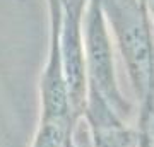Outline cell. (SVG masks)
<instances>
[{
	"label": "cell",
	"mask_w": 154,
	"mask_h": 147,
	"mask_svg": "<svg viewBox=\"0 0 154 147\" xmlns=\"http://www.w3.org/2000/svg\"><path fill=\"white\" fill-rule=\"evenodd\" d=\"M94 147H139L137 128L128 127L96 93H86L82 111Z\"/></svg>",
	"instance_id": "obj_4"
},
{
	"label": "cell",
	"mask_w": 154,
	"mask_h": 147,
	"mask_svg": "<svg viewBox=\"0 0 154 147\" xmlns=\"http://www.w3.org/2000/svg\"><path fill=\"white\" fill-rule=\"evenodd\" d=\"M137 133H139V147H152L146 132H137Z\"/></svg>",
	"instance_id": "obj_7"
},
{
	"label": "cell",
	"mask_w": 154,
	"mask_h": 147,
	"mask_svg": "<svg viewBox=\"0 0 154 147\" xmlns=\"http://www.w3.org/2000/svg\"><path fill=\"white\" fill-rule=\"evenodd\" d=\"M106 26L125 63L139 101L137 130L154 111V33L152 19L140 0H99Z\"/></svg>",
	"instance_id": "obj_1"
},
{
	"label": "cell",
	"mask_w": 154,
	"mask_h": 147,
	"mask_svg": "<svg viewBox=\"0 0 154 147\" xmlns=\"http://www.w3.org/2000/svg\"><path fill=\"white\" fill-rule=\"evenodd\" d=\"M50 39L48 53L39 79V120H75L72 115L70 98L62 65L60 43V7L58 0H48Z\"/></svg>",
	"instance_id": "obj_3"
},
{
	"label": "cell",
	"mask_w": 154,
	"mask_h": 147,
	"mask_svg": "<svg viewBox=\"0 0 154 147\" xmlns=\"http://www.w3.org/2000/svg\"><path fill=\"white\" fill-rule=\"evenodd\" d=\"M74 120H39L31 147H67Z\"/></svg>",
	"instance_id": "obj_5"
},
{
	"label": "cell",
	"mask_w": 154,
	"mask_h": 147,
	"mask_svg": "<svg viewBox=\"0 0 154 147\" xmlns=\"http://www.w3.org/2000/svg\"><path fill=\"white\" fill-rule=\"evenodd\" d=\"M140 2L146 5L149 16H151V19H152V22H154V0H140Z\"/></svg>",
	"instance_id": "obj_8"
},
{
	"label": "cell",
	"mask_w": 154,
	"mask_h": 147,
	"mask_svg": "<svg viewBox=\"0 0 154 147\" xmlns=\"http://www.w3.org/2000/svg\"><path fill=\"white\" fill-rule=\"evenodd\" d=\"M67 147H94L91 130H89V125L88 121L84 120V116H79V118L74 120Z\"/></svg>",
	"instance_id": "obj_6"
},
{
	"label": "cell",
	"mask_w": 154,
	"mask_h": 147,
	"mask_svg": "<svg viewBox=\"0 0 154 147\" xmlns=\"http://www.w3.org/2000/svg\"><path fill=\"white\" fill-rule=\"evenodd\" d=\"M152 24H154V22H152Z\"/></svg>",
	"instance_id": "obj_9"
},
{
	"label": "cell",
	"mask_w": 154,
	"mask_h": 147,
	"mask_svg": "<svg viewBox=\"0 0 154 147\" xmlns=\"http://www.w3.org/2000/svg\"><path fill=\"white\" fill-rule=\"evenodd\" d=\"M84 60L88 91L96 93L123 121L132 115V104L123 96L115 69L110 29L99 0H89L84 16Z\"/></svg>",
	"instance_id": "obj_2"
}]
</instances>
